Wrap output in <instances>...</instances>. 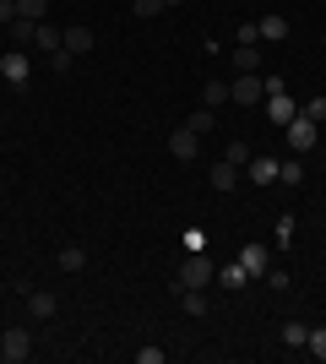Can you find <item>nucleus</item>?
Wrapping results in <instances>:
<instances>
[{
  "mask_svg": "<svg viewBox=\"0 0 326 364\" xmlns=\"http://www.w3.org/2000/svg\"><path fill=\"white\" fill-rule=\"evenodd\" d=\"M283 136L294 141V152H310V147H315V141H321V125H315V120H310V114H294V120L283 125Z\"/></svg>",
  "mask_w": 326,
  "mask_h": 364,
  "instance_id": "20e7f679",
  "label": "nucleus"
},
{
  "mask_svg": "<svg viewBox=\"0 0 326 364\" xmlns=\"http://www.w3.org/2000/svg\"><path fill=\"white\" fill-rule=\"evenodd\" d=\"M299 114H310V120L321 125V120H326V98H310V104H299Z\"/></svg>",
  "mask_w": 326,
  "mask_h": 364,
  "instance_id": "cd10ccee",
  "label": "nucleus"
},
{
  "mask_svg": "<svg viewBox=\"0 0 326 364\" xmlns=\"http://www.w3.org/2000/svg\"><path fill=\"white\" fill-rule=\"evenodd\" d=\"M163 6H185V0H163Z\"/></svg>",
  "mask_w": 326,
  "mask_h": 364,
  "instance_id": "473e14b6",
  "label": "nucleus"
},
{
  "mask_svg": "<svg viewBox=\"0 0 326 364\" xmlns=\"http://www.w3.org/2000/svg\"><path fill=\"white\" fill-rule=\"evenodd\" d=\"M6 22H16V0H0V28Z\"/></svg>",
  "mask_w": 326,
  "mask_h": 364,
  "instance_id": "2f4dec72",
  "label": "nucleus"
},
{
  "mask_svg": "<svg viewBox=\"0 0 326 364\" xmlns=\"http://www.w3.org/2000/svg\"><path fill=\"white\" fill-rule=\"evenodd\" d=\"M44 60H49V71H55V76H65V71H71V60H77V55H71V49H49V55H44Z\"/></svg>",
  "mask_w": 326,
  "mask_h": 364,
  "instance_id": "5701e85b",
  "label": "nucleus"
},
{
  "mask_svg": "<svg viewBox=\"0 0 326 364\" xmlns=\"http://www.w3.org/2000/svg\"><path fill=\"white\" fill-rule=\"evenodd\" d=\"M0 353H6V364L33 359V332H28V326H11V332L0 337Z\"/></svg>",
  "mask_w": 326,
  "mask_h": 364,
  "instance_id": "39448f33",
  "label": "nucleus"
},
{
  "mask_svg": "<svg viewBox=\"0 0 326 364\" xmlns=\"http://www.w3.org/2000/svg\"><path fill=\"white\" fill-rule=\"evenodd\" d=\"M321 60H326V49H321Z\"/></svg>",
  "mask_w": 326,
  "mask_h": 364,
  "instance_id": "72a5a7b5",
  "label": "nucleus"
},
{
  "mask_svg": "<svg viewBox=\"0 0 326 364\" xmlns=\"http://www.w3.org/2000/svg\"><path fill=\"white\" fill-rule=\"evenodd\" d=\"M261 98H266V82H261V76H256V71H239V76H234V82H229V104H261Z\"/></svg>",
  "mask_w": 326,
  "mask_h": 364,
  "instance_id": "f03ea898",
  "label": "nucleus"
},
{
  "mask_svg": "<svg viewBox=\"0 0 326 364\" xmlns=\"http://www.w3.org/2000/svg\"><path fill=\"white\" fill-rule=\"evenodd\" d=\"M294 114H299V104L288 98V92H266V120L272 125H288Z\"/></svg>",
  "mask_w": 326,
  "mask_h": 364,
  "instance_id": "0eeeda50",
  "label": "nucleus"
},
{
  "mask_svg": "<svg viewBox=\"0 0 326 364\" xmlns=\"http://www.w3.org/2000/svg\"><path fill=\"white\" fill-rule=\"evenodd\" d=\"M131 11H136V16H158V11H163V0H131Z\"/></svg>",
  "mask_w": 326,
  "mask_h": 364,
  "instance_id": "c756f323",
  "label": "nucleus"
},
{
  "mask_svg": "<svg viewBox=\"0 0 326 364\" xmlns=\"http://www.w3.org/2000/svg\"><path fill=\"white\" fill-rule=\"evenodd\" d=\"M33 49H60V28H55V22H38V28H33Z\"/></svg>",
  "mask_w": 326,
  "mask_h": 364,
  "instance_id": "dca6fc26",
  "label": "nucleus"
},
{
  "mask_svg": "<svg viewBox=\"0 0 326 364\" xmlns=\"http://www.w3.org/2000/svg\"><path fill=\"white\" fill-rule=\"evenodd\" d=\"M180 294V310L185 316H207V289H174Z\"/></svg>",
  "mask_w": 326,
  "mask_h": 364,
  "instance_id": "4468645a",
  "label": "nucleus"
},
{
  "mask_svg": "<svg viewBox=\"0 0 326 364\" xmlns=\"http://www.w3.org/2000/svg\"><path fill=\"white\" fill-rule=\"evenodd\" d=\"M305 337H310L305 321H288V326H283V343H288V348H305Z\"/></svg>",
  "mask_w": 326,
  "mask_h": 364,
  "instance_id": "393cba45",
  "label": "nucleus"
},
{
  "mask_svg": "<svg viewBox=\"0 0 326 364\" xmlns=\"http://www.w3.org/2000/svg\"><path fill=\"white\" fill-rule=\"evenodd\" d=\"M278 245H294V218H278Z\"/></svg>",
  "mask_w": 326,
  "mask_h": 364,
  "instance_id": "7c9ffc66",
  "label": "nucleus"
},
{
  "mask_svg": "<svg viewBox=\"0 0 326 364\" xmlns=\"http://www.w3.org/2000/svg\"><path fill=\"white\" fill-rule=\"evenodd\" d=\"M239 267H245L250 277H266V267H272V250H266V245H245V250H239Z\"/></svg>",
  "mask_w": 326,
  "mask_h": 364,
  "instance_id": "6e6552de",
  "label": "nucleus"
},
{
  "mask_svg": "<svg viewBox=\"0 0 326 364\" xmlns=\"http://www.w3.org/2000/svg\"><path fill=\"white\" fill-rule=\"evenodd\" d=\"M266 283H272V289H278V294H283V289H288V283H294V277L283 272V267H266Z\"/></svg>",
  "mask_w": 326,
  "mask_h": 364,
  "instance_id": "c85d7f7f",
  "label": "nucleus"
},
{
  "mask_svg": "<svg viewBox=\"0 0 326 364\" xmlns=\"http://www.w3.org/2000/svg\"><path fill=\"white\" fill-rule=\"evenodd\" d=\"M234 65H239V71H256V65H261V44H234Z\"/></svg>",
  "mask_w": 326,
  "mask_h": 364,
  "instance_id": "6ab92c4d",
  "label": "nucleus"
},
{
  "mask_svg": "<svg viewBox=\"0 0 326 364\" xmlns=\"http://www.w3.org/2000/svg\"><path fill=\"white\" fill-rule=\"evenodd\" d=\"M202 152V136L190 131V125H180V131H169V158H180V164H190Z\"/></svg>",
  "mask_w": 326,
  "mask_h": 364,
  "instance_id": "423d86ee",
  "label": "nucleus"
},
{
  "mask_svg": "<svg viewBox=\"0 0 326 364\" xmlns=\"http://www.w3.org/2000/svg\"><path fill=\"white\" fill-rule=\"evenodd\" d=\"M223 158H229L234 168H245V164H250V141H239V136H234L229 147H223Z\"/></svg>",
  "mask_w": 326,
  "mask_h": 364,
  "instance_id": "b1692460",
  "label": "nucleus"
},
{
  "mask_svg": "<svg viewBox=\"0 0 326 364\" xmlns=\"http://www.w3.org/2000/svg\"><path fill=\"white\" fill-rule=\"evenodd\" d=\"M0 359H6V353H0Z\"/></svg>",
  "mask_w": 326,
  "mask_h": 364,
  "instance_id": "f704fd0d",
  "label": "nucleus"
},
{
  "mask_svg": "<svg viewBox=\"0 0 326 364\" xmlns=\"http://www.w3.org/2000/svg\"><path fill=\"white\" fill-rule=\"evenodd\" d=\"M202 104L207 109H223V104H229V82H207V87H202Z\"/></svg>",
  "mask_w": 326,
  "mask_h": 364,
  "instance_id": "aec40b11",
  "label": "nucleus"
},
{
  "mask_svg": "<svg viewBox=\"0 0 326 364\" xmlns=\"http://www.w3.org/2000/svg\"><path fill=\"white\" fill-rule=\"evenodd\" d=\"M217 277V267L202 256V250H185V261H180V272H174V289H207Z\"/></svg>",
  "mask_w": 326,
  "mask_h": 364,
  "instance_id": "f257e3e1",
  "label": "nucleus"
},
{
  "mask_svg": "<svg viewBox=\"0 0 326 364\" xmlns=\"http://www.w3.org/2000/svg\"><path fill=\"white\" fill-rule=\"evenodd\" d=\"M190 131H196V136H207V131H212V109H202V114H190Z\"/></svg>",
  "mask_w": 326,
  "mask_h": 364,
  "instance_id": "bb28decb",
  "label": "nucleus"
},
{
  "mask_svg": "<svg viewBox=\"0 0 326 364\" xmlns=\"http://www.w3.org/2000/svg\"><path fill=\"white\" fill-rule=\"evenodd\" d=\"M0 76H6L11 87H28V82H33V60H28V49H6V55H0Z\"/></svg>",
  "mask_w": 326,
  "mask_h": 364,
  "instance_id": "7ed1b4c3",
  "label": "nucleus"
},
{
  "mask_svg": "<svg viewBox=\"0 0 326 364\" xmlns=\"http://www.w3.org/2000/svg\"><path fill=\"white\" fill-rule=\"evenodd\" d=\"M33 28H38V22H28V16L6 22V33H11V44H16V49H28V44H33Z\"/></svg>",
  "mask_w": 326,
  "mask_h": 364,
  "instance_id": "a211bd4d",
  "label": "nucleus"
},
{
  "mask_svg": "<svg viewBox=\"0 0 326 364\" xmlns=\"http://www.w3.org/2000/svg\"><path fill=\"white\" fill-rule=\"evenodd\" d=\"M28 310H33V321H49L55 310H60V299H55V294H44V289H33V294H28Z\"/></svg>",
  "mask_w": 326,
  "mask_h": 364,
  "instance_id": "9b49d317",
  "label": "nucleus"
},
{
  "mask_svg": "<svg viewBox=\"0 0 326 364\" xmlns=\"http://www.w3.org/2000/svg\"><path fill=\"white\" fill-rule=\"evenodd\" d=\"M256 33H261L266 44H278V38H288V22H283V16H261V22H256Z\"/></svg>",
  "mask_w": 326,
  "mask_h": 364,
  "instance_id": "f3484780",
  "label": "nucleus"
},
{
  "mask_svg": "<svg viewBox=\"0 0 326 364\" xmlns=\"http://www.w3.org/2000/svg\"><path fill=\"white\" fill-rule=\"evenodd\" d=\"M16 16H28V22H44V16H49V0H16Z\"/></svg>",
  "mask_w": 326,
  "mask_h": 364,
  "instance_id": "4be33fe9",
  "label": "nucleus"
},
{
  "mask_svg": "<svg viewBox=\"0 0 326 364\" xmlns=\"http://www.w3.org/2000/svg\"><path fill=\"white\" fill-rule=\"evenodd\" d=\"M305 348H310V359H326V326H310V337H305Z\"/></svg>",
  "mask_w": 326,
  "mask_h": 364,
  "instance_id": "a878e982",
  "label": "nucleus"
},
{
  "mask_svg": "<svg viewBox=\"0 0 326 364\" xmlns=\"http://www.w3.org/2000/svg\"><path fill=\"white\" fill-rule=\"evenodd\" d=\"M212 283H217V289H245V283H250V272L239 267V261H229V267H217V277H212Z\"/></svg>",
  "mask_w": 326,
  "mask_h": 364,
  "instance_id": "f8f14e48",
  "label": "nucleus"
},
{
  "mask_svg": "<svg viewBox=\"0 0 326 364\" xmlns=\"http://www.w3.org/2000/svg\"><path fill=\"white\" fill-rule=\"evenodd\" d=\"M278 180L283 185H305V164H299V152L288 158V164H278Z\"/></svg>",
  "mask_w": 326,
  "mask_h": 364,
  "instance_id": "412c9836",
  "label": "nucleus"
},
{
  "mask_svg": "<svg viewBox=\"0 0 326 364\" xmlns=\"http://www.w3.org/2000/svg\"><path fill=\"white\" fill-rule=\"evenodd\" d=\"M55 267H60V272H71V277H77L82 267H87V250H82V245H65L60 256H55Z\"/></svg>",
  "mask_w": 326,
  "mask_h": 364,
  "instance_id": "ddd939ff",
  "label": "nucleus"
},
{
  "mask_svg": "<svg viewBox=\"0 0 326 364\" xmlns=\"http://www.w3.org/2000/svg\"><path fill=\"white\" fill-rule=\"evenodd\" d=\"M60 44L71 49V55H87V49H93V28H82V22H71V28L60 33Z\"/></svg>",
  "mask_w": 326,
  "mask_h": 364,
  "instance_id": "1a4fd4ad",
  "label": "nucleus"
},
{
  "mask_svg": "<svg viewBox=\"0 0 326 364\" xmlns=\"http://www.w3.org/2000/svg\"><path fill=\"white\" fill-rule=\"evenodd\" d=\"M207 174H212V191H223V196H229L234 185H239V168H234V164H229V158H217V164H212V168H207Z\"/></svg>",
  "mask_w": 326,
  "mask_h": 364,
  "instance_id": "9d476101",
  "label": "nucleus"
},
{
  "mask_svg": "<svg viewBox=\"0 0 326 364\" xmlns=\"http://www.w3.org/2000/svg\"><path fill=\"white\" fill-rule=\"evenodd\" d=\"M278 180V158H250V185H272Z\"/></svg>",
  "mask_w": 326,
  "mask_h": 364,
  "instance_id": "2eb2a0df",
  "label": "nucleus"
}]
</instances>
